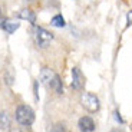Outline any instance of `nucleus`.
Instances as JSON below:
<instances>
[{
	"label": "nucleus",
	"instance_id": "obj_7",
	"mask_svg": "<svg viewBox=\"0 0 132 132\" xmlns=\"http://www.w3.org/2000/svg\"><path fill=\"white\" fill-rule=\"evenodd\" d=\"M20 23H17L16 20L12 19H2V29L6 33H14L17 29H19Z\"/></svg>",
	"mask_w": 132,
	"mask_h": 132
},
{
	"label": "nucleus",
	"instance_id": "obj_12",
	"mask_svg": "<svg viewBox=\"0 0 132 132\" xmlns=\"http://www.w3.org/2000/svg\"><path fill=\"white\" fill-rule=\"evenodd\" d=\"M126 22H128V26H131V24H132V10L126 14Z\"/></svg>",
	"mask_w": 132,
	"mask_h": 132
},
{
	"label": "nucleus",
	"instance_id": "obj_2",
	"mask_svg": "<svg viewBox=\"0 0 132 132\" xmlns=\"http://www.w3.org/2000/svg\"><path fill=\"white\" fill-rule=\"evenodd\" d=\"M33 37H35V42L39 47L45 49L50 45V42L53 40V35L49 32V30L43 29L40 26H35L33 27Z\"/></svg>",
	"mask_w": 132,
	"mask_h": 132
},
{
	"label": "nucleus",
	"instance_id": "obj_10",
	"mask_svg": "<svg viewBox=\"0 0 132 132\" xmlns=\"http://www.w3.org/2000/svg\"><path fill=\"white\" fill-rule=\"evenodd\" d=\"M50 24L53 27H65V19L62 17V14H56V16H53L52 20H50Z\"/></svg>",
	"mask_w": 132,
	"mask_h": 132
},
{
	"label": "nucleus",
	"instance_id": "obj_1",
	"mask_svg": "<svg viewBox=\"0 0 132 132\" xmlns=\"http://www.w3.org/2000/svg\"><path fill=\"white\" fill-rule=\"evenodd\" d=\"M16 121L20 125H24V126L32 125L33 121H35V112H33V109L27 105H19L16 109Z\"/></svg>",
	"mask_w": 132,
	"mask_h": 132
},
{
	"label": "nucleus",
	"instance_id": "obj_4",
	"mask_svg": "<svg viewBox=\"0 0 132 132\" xmlns=\"http://www.w3.org/2000/svg\"><path fill=\"white\" fill-rule=\"evenodd\" d=\"M85 86V78L79 68H72V88L75 90H82Z\"/></svg>",
	"mask_w": 132,
	"mask_h": 132
},
{
	"label": "nucleus",
	"instance_id": "obj_11",
	"mask_svg": "<svg viewBox=\"0 0 132 132\" xmlns=\"http://www.w3.org/2000/svg\"><path fill=\"white\" fill-rule=\"evenodd\" d=\"M0 126H2V131H7L10 126V121H9V116H7L6 112L0 113Z\"/></svg>",
	"mask_w": 132,
	"mask_h": 132
},
{
	"label": "nucleus",
	"instance_id": "obj_3",
	"mask_svg": "<svg viewBox=\"0 0 132 132\" xmlns=\"http://www.w3.org/2000/svg\"><path fill=\"white\" fill-rule=\"evenodd\" d=\"M80 105L90 113H95L99 111V99L98 96H95L93 93H82L80 95Z\"/></svg>",
	"mask_w": 132,
	"mask_h": 132
},
{
	"label": "nucleus",
	"instance_id": "obj_13",
	"mask_svg": "<svg viewBox=\"0 0 132 132\" xmlns=\"http://www.w3.org/2000/svg\"><path fill=\"white\" fill-rule=\"evenodd\" d=\"M29 2H32V0H29Z\"/></svg>",
	"mask_w": 132,
	"mask_h": 132
},
{
	"label": "nucleus",
	"instance_id": "obj_8",
	"mask_svg": "<svg viewBox=\"0 0 132 132\" xmlns=\"http://www.w3.org/2000/svg\"><path fill=\"white\" fill-rule=\"evenodd\" d=\"M19 19L27 20L30 23H35V22H36V14H35V12H32L30 9H23V10L19 12Z\"/></svg>",
	"mask_w": 132,
	"mask_h": 132
},
{
	"label": "nucleus",
	"instance_id": "obj_6",
	"mask_svg": "<svg viewBox=\"0 0 132 132\" xmlns=\"http://www.w3.org/2000/svg\"><path fill=\"white\" fill-rule=\"evenodd\" d=\"M78 126H79L80 132H93L95 131V122L90 116H82L78 121Z\"/></svg>",
	"mask_w": 132,
	"mask_h": 132
},
{
	"label": "nucleus",
	"instance_id": "obj_5",
	"mask_svg": "<svg viewBox=\"0 0 132 132\" xmlns=\"http://www.w3.org/2000/svg\"><path fill=\"white\" fill-rule=\"evenodd\" d=\"M39 78H40V82L46 86V88H52V83L55 80V78H56V73L53 72L50 68H42Z\"/></svg>",
	"mask_w": 132,
	"mask_h": 132
},
{
	"label": "nucleus",
	"instance_id": "obj_9",
	"mask_svg": "<svg viewBox=\"0 0 132 132\" xmlns=\"http://www.w3.org/2000/svg\"><path fill=\"white\" fill-rule=\"evenodd\" d=\"M52 90H55V93H57V95H62L63 93V85H62V80H60V78L56 75V78H55V80H53L52 83V88H50Z\"/></svg>",
	"mask_w": 132,
	"mask_h": 132
}]
</instances>
